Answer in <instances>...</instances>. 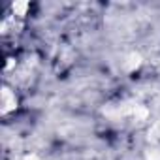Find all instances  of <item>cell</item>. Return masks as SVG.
Wrapping results in <instances>:
<instances>
[{
    "instance_id": "6da1fadb",
    "label": "cell",
    "mask_w": 160,
    "mask_h": 160,
    "mask_svg": "<svg viewBox=\"0 0 160 160\" xmlns=\"http://www.w3.org/2000/svg\"><path fill=\"white\" fill-rule=\"evenodd\" d=\"M19 106H21L19 94L15 92L13 87H10L8 83H4L2 87H0V115L6 119V117L17 113Z\"/></svg>"
},
{
    "instance_id": "7a4b0ae2",
    "label": "cell",
    "mask_w": 160,
    "mask_h": 160,
    "mask_svg": "<svg viewBox=\"0 0 160 160\" xmlns=\"http://www.w3.org/2000/svg\"><path fill=\"white\" fill-rule=\"evenodd\" d=\"M143 62H145V58H143V55H141L139 51H130V53H126V55L122 57V60H121V70H122L124 73L132 75V73H136V72L141 70Z\"/></svg>"
},
{
    "instance_id": "3957f363",
    "label": "cell",
    "mask_w": 160,
    "mask_h": 160,
    "mask_svg": "<svg viewBox=\"0 0 160 160\" xmlns=\"http://www.w3.org/2000/svg\"><path fill=\"white\" fill-rule=\"evenodd\" d=\"M8 10H10V15H12L13 19L25 21V19L28 17V13H30L32 6H30V2H27V0H13V2H10Z\"/></svg>"
},
{
    "instance_id": "277c9868",
    "label": "cell",
    "mask_w": 160,
    "mask_h": 160,
    "mask_svg": "<svg viewBox=\"0 0 160 160\" xmlns=\"http://www.w3.org/2000/svg\"><path fill=\"white\" fill-rule=\"evenodd\" d=\"M17 66V58L15 57H6V64H4V73H12Z\"/></svg>"
},
{
    "instance_id": "5b68a950",
    "label": "cell",
    "mask_w": 160,
    "mask_h": 160,
    "mask_svg": "<svg viewBox=\"0 0 160 160\" xmlns=\"http://www.w3.org/2000/svg\"><path fill=\"white\" fill-rule=\"evenodd\" d=\"M19 160H42V156H40V154H36V152H28V154L21 156Z\"/></svg>"
}]
</instances>
